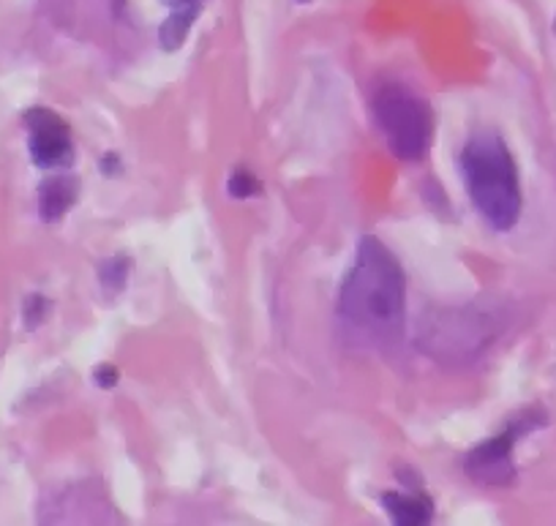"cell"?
Here are the masks:
<instances>
[{"mask_svg":"<svg viewBox=\"0 0 556 526\" xmlns=\"http://www.w3.org/2000/svg\"><path fill=\"white\" fill-rule=\"evenodd\" d=\"M382 510L393 524L401 526H424L434 518V502L426 493L417 491V486L409 491L382 493Z\"/></svg>","mask_w":556,"mask_h":526,"instance_id":"obj_7","label":"cell"},{"mask_svg":"<svg viewBox=\"0 0 556 526\" xmlns=\"http://www.w3.org/2000/svg\"><path fill=\"white\" fill-rule=\"evenodd\" d=\"M131 256L115 254L99 262V284L106 295H117L128 287V276H131Z\"/></svg>","mask_w":556,"mask_h":526,"instance_id":"obj_10","label":"cell"},{"mask_svg":"<svg viewBox=\"0 0 556 526\" xmlns=\"http://www.w3.org/2000/svg\"><path fill=\"white\" fill-rule=\"evenodd\" d=\"M79 197V184L72 175H50L39 186V216L55 224L66 216Z\"/></svg>","mask_w":556,"mask_h":526,"instance_id":"obj_8","label":"cell"},{"mask_svg":"<svg viewBox=\"0 0 556 526\" xmlns=\"http://www.w3.org/2000/svg\"><path fill=\"white\" fill-rule=\"evenodd\" d=\"M545 423H548V417H545L543 410L518 412L500 434H494V437L480 442L478 448L464 455V475L478 483V486H510L518 475L513 450L527 434L538 431Z\"/></svg>","mask_w":556,"mask_h":526,"instance_id":"obj_5","label":"cell"},{"mask_svg":"<svg viewBox=\"0 0 556 526\" xmlns=\"http://www.w3.org/2000/svg\"><path fill=\"white\" fill-rule=\"evenodd\" d=\"M374 121L388 142L390 153L401 161H424L434 142V112L415 90L388 83L371 99Z\"/></svg>","mask_w":556,"mask_h":526,"instance_id":"obj_4","label":"cell"},{"mask_svg":"<svg viewBox=\"0 0 556 526\" xmlns=\"http://www.w3.org/2000/svg\"><path fill=\"white\" fill-rule=\"evenodd\" d=\"M200 12H202L200 3H194V7L173 9V14L159 25V45H162L167 52L180 50V47L186 45V39H189Z\"/></svg>","mask_w":556,"mask_h":526,"instance_id":"obj_9","label":"cell"},{"mask_svg":"<svg viewBox=\"0 0 556 526\" xmlns=\"http://www.w3.org/2000/svg\"><path fill=\"white\" fill-rule=\"evenodd\" d=\"M159 3L167 9H184V7H194V3H200V0H159Z\"/></svg>","mask_w":556,"mask_h":526,"instance_id":"obj_15","label":"cell"},{"mask_svg":"<svg viewBox=\"0 0 556 526\" xmlns=\"http://www.w3.org/2000/svg\"><path fill=\"white\" fill-rule=\"evenodd\" d=\"M260 191H262V184L254 172L243 170V166H235V170L229 172L227 195L232 197V200H251V197H256Z\"/></svg>","mask_w":556,"mask_h":526,"instance_id":"obj_11","label":"cell"},{"mask_svg":"<svg viewBox=\"0 0 556 526\" xmlns=\"http://www.w3.org/2000/svg\"><path fill=\"white\" fill-rule=\"evenodd\" d=\"M28 153L39 170H66L74 161V139L68 123L50 107H30L23 115Z\"/></svg>","mask_w":556,"mask_h":526,"instance_id":"obj_6","label":"cell"},{"mask_svg":"<svg viewBox=\"0 0 556 526\" xmlns=\"http://www.w3.org/2000/svg\"><path fill=\"white\" fill-rule=\"evenodd\" d=\"M117 383H121V372H117L112 363H99V366L93 368V385L99 390L117 388Z\"/></svg>","mask_w":556,"mask_h":526,"instance_id":"obj_13","label":"cell"},{"mask_svg":"<svg viewBox=\"0 0 556 526\" xmlns=\"http://www.w3.org/2000/svg\"><path fill=\"white\" fill-rule=\"evenodd\" d=\"M99 170L104 172L106 178H117V175H121V159H117V153H104L101 155V161H99Z\"/></svg>","mask_w":556,"mask_h":526,"instance_id":"obj_14","label":"cell"},{"mask_svg":"<svg viewBox=\"0 0 556 526\" xmlns=\"http://www.w3.org/2000/svg\"><path fill=\"white\" fill-rule=\"evenodd\" d=\"M507 320L494 305H451L437 309L417 325V347L445 366H467L502 336Z\"/></svg>","mask_w":556,"mask_h":526,"instance_id":"obj_3","label":"cell"},{"mask_svg":"<svg viewBox=\"0 0 556 526\" xmlns=\"http://www.w3.org/2000/svg\"><path fill=\"white\" fill-rule=\"evenodd\" d=\"M298 3H312V0H298Z\"/></svg>","mask_w":556,"mask_h":526,"instance_id":"obj_16","label":"cell"},{"mask_svg":"<svg viewBox=\"0 0 556 526\" xmlns=\"http://www.w3.org/2000/svg\"><path fill=\"white\" fill-rule=\"evenodd\" d=\"M50 309H52V303L45 298V295H39V292L28 295V298H25V303H23L25 327H28V330H36L39 325H45Z\"/></svg>","mask_w":556,"mask_h":526,"instance_id":"obj_12","label":"cell"},{"mask_svg":"<svg viewBox=\"0 0 556 526\" xmlns=\"http://www.w3.org/2000/svg\"><path fill=\"white\" fill-rule=\"evenodd\" d=\"M339 314L379 343H395L406 322V276L379 238H363L339 292Z\"/></svg>","mask_w":556,"mask_h":526,"instance_id":"obj_1","label":"cell"},{"mask_svg":"<svg viewBox=\"0 0 556 526\" xmlns=\"http://www.w3.org/2000/svg\"><path fill=\"white\" fill-rule=\"evenodd\" d=\"M462 178L483 222L496 233H510L521 218L523 197L518 166L505 139L491 128L475 132L462 148Z\"/></svg>","mask_w":556,"mask_h":526,"instance_id":"obj_2","label":"cell"}]
</instances>
